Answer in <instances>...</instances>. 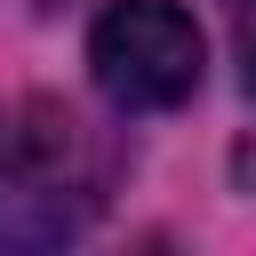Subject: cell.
<instances>
[{
    "instance_id": "cell-3",
    "label": "cell",
    "mask_w": 256,
    "mask_h": 256,
    "mask_svg": "<svg viewBox=\"0 0 256 256\" xmlns=\"http://www.w3.org/2000/svg\"><path fill=\"white\" fill-rule=\"evenodd\" d=\"M224 8V32H232V56H240V88L256 96V0H216Z\"/></svg>"
},
{
    "instance_id": "cell-2",
    "label": "cell",
    "mask_w": 256,
    "mask_h": 256,
    "mask_svg": "<svg viewBox=\"0 0 256 256\" xmlns=\"http://www.w3.org/2000/svg\"><path fill=\"white\" fill-rule=\"evenodd\" d=\"M88 80L112 112H176L200 88V24L176 0H112L88 32Z\"/></svg>"
},
{
    "instance_id": "cell-1",
    "label": "cell",
    "mask_w": 256,
    "mask_h": 256,
    "mask_svg": "<svg viewBox=\"0 0 256 256\" xmlns=\"http://www.w3.org/2000/svg\"><path fill=\"white\" fill-rule=\"evenodd\" d=\"M112 200V152L48 96L0 112V248H64Z\"/></svg>"
}]
</instances>
